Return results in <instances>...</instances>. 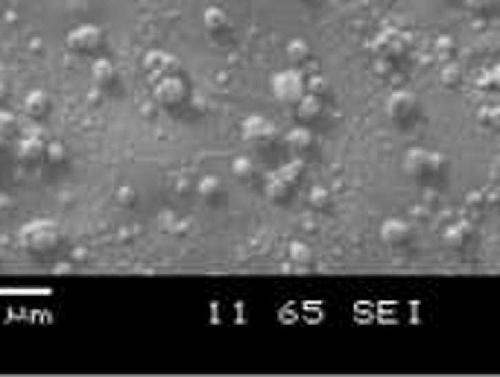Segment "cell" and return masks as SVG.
Listing matches in <instances>:
<instances>
[{"label":"cell","mask_w":500,"mask_h":377,"mask_svg":"<svg viewBox=\"0 0 500 377\" xmlns=\"http://www.w3.org/2000/svg\"><path fill=\"white\" fill-rule=\"evenodd\" d=\"M59 225L53 220H30L18 231V240L23 249L30 252H50L59 246Z\"/></svg>","instance_id":"obj_1"},{"label":"cell","mask_w":500,"mask_h":377,"mask_svg":"<svg viewBox=\"0 0 500 377\" xmlns=\"http://www.w3.org/2000/svg\"><path fill=\"white\" fill-rule=\"evenodd\" d=\"M407 50H410V35L404 30H395V27L381 30L372 41V53H377L381 59H398Z\"/></svg>","instance_id":"obj_2"},{"label":"cell","mask_w":500,"mask_h":377,"mask_svg":"<svg viewBox=\"0 0 500 377\" xmlns=\"http://www.w3.org/2000/svg\"><path fill=\"white\" fill-rule=\"evenodd\" d=\"M445 167V158L439 155V152H430V150H410L404 155V173L407 176H428V173H439V170Z\"/></svg>","instance_id":"obj_3"},{"label":"cell","mask_w":500,"mask_h":377,"mask_svg":"<svg viewBox=\"0 0 500 377\" xmlns=\"http://www.w3.org/2000/svg\"><path fill=\"white\" fill-rule=\"evenodd\" d=\"M68 47L73 53H94V50H100L103 47V30L97 27V23H79V27H73L68 32Z\"/></svg>","instance_id":"obj_4"},{"label":"cell","mask_w":500,"mask_h":377,"mask_svg":"<svg viewBox=\"0 0 500 377\" xmlns=\"http://www.w3.org/2000/svg\"><path fill=\"white\" fill-rule=\"evenodd\" d=\"M272 94L281 103H299L304 96V77L296 68L281 70V74H275V79H272Z\"/></svg>","instance_id":"obj_5"},{"label":"cell","mask_w":500,"mask_h":377,"mask_svg":"<svg viewBox=\"0 0 500 377\" xmlns=\"http://www.w3.org/2000/svg\"><path fill=\"white\" fill-rule=\"evenodd\" d=\"M240 135L246 143H254V147H270L275 141V123L270 117H261V114H252L243 120L240 126Z\"/></svg>","instance_id":"obj_6"},{"label":"cell","mask_w":500,"mask_h":377,"mask_svg":"<svg viewBox=\"0 0 500 377\" xmlns=\"http://www.w3.org/2000/svg\"><path fill=\"white\" fill-rule=\"evenodd\" d=\"M185 96H188V85L176 74L155 82V103L161 108H176V105L185 103Z\"/></svg>","instance_id":"obj_7"},{"label":"cell","mask_w":500,"mask_h":377,"mask_svg":"<svg viewBox=\"0 0 500 377\" xmlns=\"http://www.w3.org/2000/svg\"><path fill=\"white\" fill-rule=\"evenodd\" d=\"M143 70H146V77H150L152 82H158L164 77L179 74V62H176V56H170L164 50H150L143 56Z\"/></svg>","instance_id":"obj_8"},{"label":"cell","mask_w":500,"mask_h":377,"mask_svg":"<svg viewBox=\"0 0 500 377\" xmlns=\"http://www.w3.org/2000/svg\"><path fill=\"white\" fill-rule=\"evenodd\" d=\"M416 108H419L416 94H410V91H392L386 100V114L392 120H410L416 114Z\"/></svg>","instance_id":"obj_9"},{"label":"cell","mask_w":500,"mask_h":377,"mask_svg":"<svg viewBox=\"0 0 500 377\" xmlns=\"http://www.w3.org/2000/svg\"><path fill=\"white\" fill-rule=\"evenodd\" d=\"M381 240L386 246H404L410 240V225L401 216H389V220L381 223Z\"/></svg>","instance_id":"obj_10"},{"label":"cell","mask_w":500,"mask_h":377,"mask_svg":"<svg viewBox=\"0 0 500 377\" xmlns=\"http://www.w3.org/2000/svg\"><path fill=\"white\" fill-rule=\"evenodd\" d=\"M47 112H50V94H44V91H30L27 96H23V114H27V117L39 120V117H44Z\"/></svg>","instance_id":"obj_11"},{"label":"cell","mask_w":500,"mask_h":377,"mask_svg":"<svg viewBox=\"0 0 500 377\" xmlns=\"http://www.w3.org/2000/svg\"><path fill=\"white\" fill-rule=\"evenodd\" d=\"M44 147L47 143L41 138H35V135H23L21 143H18V158L21 161H39V158H44Z\"/></svg>","instance_id":"obj_12"},{"label":"cell","mask_w":500,"mask_h":377,"mask_svg":"<svg viewBox=\"0 0 500 377\" xmlns=\"http://www.w3.org/2000/svg\"><path fill=\"white\" fill-rule=\"evenodd\" d=\"M284 143H287V150L292 152H308L310 150V143H313V135H310V129L308 126H296V129H290L287 135H284Z\"/></svg>","instance_id":"obj_13"},{"label":"cell","mask_w":500,"mask_h":377,"mask_svg":"<svg viewBox=\"0 0 500 377\" xmlns=\"http://www.w3.org/2000/svg\"><path fill=\"white\" fill-rule=\"evenodd\" d=\"M263 196L270 199V202H275V205H281V202H287V196H290V185L281 179V176H272L270 181H266V187H263Z\"/></svg>","instance_id":"obj_14"},{"label":"cell","mask_w":500,"mask_h":377,"mask_svg":"<svg viewBox=\"0 0 500 377\" xmlns=\"http://www.w3.org/2000/svg\"><path fill=\"white\" fill-rule=\"evenodd\" d=\"M296 108H299V117L301 120H316V117L322 114V96H313V94L304 91V96L296 103Z\"/></svg>","instance_id":"obj_15"},{"label":"cell","mask_w":500,"mask_h":377,"mask_svg":"<svg viewBox=\"0 0 500 377\" xmlns=\"http://www.w3.org/2000/svg\"><path fill=\"white\" fill-rule=\"evenodd\" d=\"M468 237H471V225L468 223H457V225H448L445 228V246H450V249L466 246Z\"/></svg>","instance_id":"obj_16"},{"label":"cell","mask_w":500,"mask_h":377,"mask_svg":"<svg viewBox=\"0 0 500 377\" xmlns=\"http://www.w3.org/2000/svg\"><path fill=\"white\" fill-rule=\"evenodd\" d=\"M202 21H205V30H208V32H226L228 30V15L219 6H208V9H205Z\"/></svg>","instance_id":"obj_17"},{"label":"cell","mask_w":500,"mask_h":377,"mask_svg":"<svg viewBox=\"0 0 500 377\" xmlns=\"http://www.w3.org/2000/svg\"><path fill=\"white\" fill-rule=\"evenodd\" d=\"M287 59L292 65H304L310 59V44H308V39H292L290 44H287Z\"/></svg>","instance_id":"obj_18"},{"label":"cell","mask_w":500,"mask_h":377,"mask_svg":"<svg viewBox=\"0 0 500 377\" xmlns=\"http://www.w3.org/2000/svg\"><path fill=\"white\" fill-rule=\"evenodd\" d=\"M287 258L292 261V266H308L313 261V252L308 249V243L296 240V243H290L287 246Z\"/></svg>","instance_id":"obj_19"},{"label":"cell","mask_w":500,"mask_h":377,"mask_svg":"<svg viewBox=\"0 0 500 377\" xmlns=\"http://www.w3.org/2000/svg\"><path fill=\"white\" fill-rule=\"evenodd\" d=\"M91 77L97 85H108V82H114V65L108 62V59H97V62L91 65Z\"/></svg>","instance_id":"obj_20"},{"label":"cell","mask_w":500,"mask_h":377,"mask_svg":"<svg viewBox=\"0 0 500 377\" xmlns=\"http://www.w3.org/2000/svg\"><path fill=\"white\" fill-rule=\"evenodd\" d=\"M331 202H334V196H331V190H328V187H313L308 193V205L313 211H328V208H331Z\"/></svg>","instance_id":"obj_21"},{"label":"cell","mask_w":500,"mask_h":377,"mask_svg":"<svg viewBox=\"0 0 500 377\" xmlns=\"http://www.w3.org/2000/svg\"><path fill=\"white\" fill-rule=\"evenodd\" d=\"M278 176H281V179L287 181V185L292 187V185H296V181L304 176V161H301V158H292L290 164H284L281 170H278Z\"/></svg>","instance_id":"obj_22"},{"label":"cell","mask_w":500,"mask_h":377,"mask_svg":"<svg viewBox=\"0 0 500 377\" xmlns=\"http://www.w3.org/2000/svg\"><path fill=\"white\" fill-rule=\"evenodd\" d=\"M197 190H199V196L202 199H217L219 196V190H223V181H219L217 176H205V179H199V185H197Z\"/></svg>","instance_id":"obj_23"},{"label":"cell","mask_w":500,"mask_h":377,"mask_svg":"<svg viewBox=\"0 0 500 377\" xmlns=\"http://www.w3.org/2000/svg\"><path fill=\"white\" fill-rule=\"evenodd\" d=\"M231 170H234L237 179H252L254 176V161L246 158V155H237L234 161H231Z\"/></svg>","instance_id":"obj_24"},{"label":"cell","mask_w":500,"mask_h":377,"mask_svg":"<svg viewBox=\"0 0 500 377\" xmlns=\"http://www.w3.org/2000/svg\"><path fill=\"white\" fill-rule=\"evenodd\" d=\"M304 91H308V94H313V96H325L328 91H331V82H328L325 77H319V74H316V77H310L308 82H304Z\"/></svg>","instance_id":"obj_25"},{"label":"cell","mask_w":500,"mask_h":377,"mask_svg":"<svg viewBox=\"0 0 500 377\" xmlns=\"http://www.w3.org/2000/svg\"><path fill=\"white\" fill-rule=\"evenodd\" d=\"M65 155H68V152H65V143H59V141H53V143H47V147H44V158H47L50 164H62Z\"/></svg>","instance_id":"obj_26"},{"label":"cell","mask_w":500,"mask_h":377,"mask_svg":"<svg viewBox=\"0 0 500 377\" xmlns=\"http://www.w3.org/2000/svg\"><path fill=\"white\" fill-rule=\"evenodd\" d=\"M439 79H442V85H459L462 82V68L459 65H445Z\"/></svg>","instance_id":"obj_27"},{"label":"cell","mask_w":500,"mask_h":377,"mask_svg":"<svg viewBox=\"0 0 500 377\" xmlns=\"http://www.w3.org/2000/svg\"><path fill=\"white\" fill-rule=\"evenodd\" d=\"M477 85L486 91H494L497 88V70H483V74L477 77Z\"/></svg>","instance_id":"obj_28"},{"label":"cell","mask_w":500,"mask_h":377,"mask_svg":"<svg viewBox=\"0 0 500 377\" xmlns=\"http://www.w3.org/2000/svg\"><path fill=\"white\" fill-rule=\"evenodd\" d=\"M12 129H15V117H12L9 112H0V132L6 135V132H12Z\"/></svg>","instance_id":"obj_29"},{"label":"cell","mask_w":500,"mask_h":377,"mask_svg":"<svg viewBox=\"0 0 500 377\" xmlns=\"http://www.w3.org/2000/svg\"><path fill=\"white\" fill-rule=\"evenodd\" d=\"M117 202H123V205H132V202H135V193H132V187H120V190H117Z\"/></svg>","instance_id":"obj_30"},{"label":"cell","mask_w":500,"mask_h":377,"mask_svg":"<svg viewBox=\"0 0 500 377\" xmlns=\"http://www.w3.org/2000/svg\"><path fill=\"white\" fill-rule=\"evenodd\" d=\"M492 3H494V0H466V6H468V9H477V12L489 9Z\"/></svg>","instance_id":"obj_31"},{"label":"cell","mask_w":500,"mask_h":377,"mask_svg":"<svg viewBox=\"0 0 500 377\" xmlns=\"http://www.w3.org/2000/svg\"><path fill=\"white\" fill-rule=\"evenodd\" d=\"M480 117H483V123H494V120H497V108H483Z\"/></svg>","instance_id":"obj_32"},{"label":"cell","mask_w":500,"mask_h":377,"mask_svg":"<svg viewBox=\"0 0 500 377\" xmlns=\"http://www.w3.org/2000/svg\"><path fill=\"white\" fill-rule=\"evenodd\" d=\"M6 94H9V88H6V82H3V79H0V103H3V100H6Z\"/></svg>","instance_id":"obj_33"},{"label":"cell","mask_w":500,"mask_h":377,"mask_svg":"<svg viewBox=\"0 0 500 377\" xmlns=\"http://www.w3.org/2000/svg\"><path fill=\"white\" fill-rule=\"evenodd\" d=\"M0 147H3V132H0Z\"/></svg>","instance_id":"obj_34"}]
</instances>
